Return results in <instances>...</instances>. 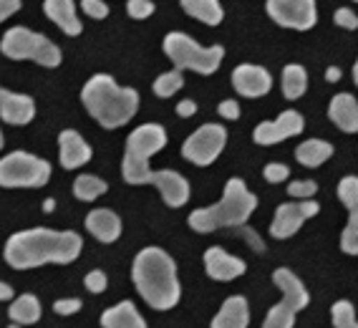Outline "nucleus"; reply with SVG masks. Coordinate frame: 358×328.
I'll list each match as a JSON object with an SVG mask.
<instances>
[{
	"label": "nucleus",
	"mask_w": 358,
	"mask_h": 328,
	"mask_svg": "<svg viewBox=\"0 0 358 328\" xmlns=\"http://www.w3.org/2000/svg\"><path fill=\"white\" fill-rule=\"evenodd\" d=\"M331 122L345 131V134H356L358 131V101L353 94H336L328 106Z\"/></svg>",
	"instance_id": "412c9836"
},
{
	"label": "nucleus",
	"mask_w": 358,
	"mask_h": 328,
	"mask_svg": "<svg viewBox=\"0 0 358 328\" xmlns=\"http://www.w3.org/2000/svg\"><path fill=\"white\" fill-rule=\"evenodd\" d=\"M232 86L240 97L245 99H260L265 94H270L273 89V76L268 73V69L255 64H240L232 71Z\"/></svg>",
	"instance_id": "4468645a"
},
{
	"label": "nucleus",
	"mask_w": 358,
	"mask_h": 328,
	"mask_svg": "<svg viewBox=\"0 0 358 328\" xmlns=\"http://www.w3.org/2000/svg\"><path fill=\"white\" fill-rule=\"evenodd\" d=\"M320 213V205L315 200L303 202H282L275 210V218L270 222V235L275 240H288L301 230L303 222Z\"/></svg>",
	"instance_id": "f8f14e48"
},
{
	"label": "nucleus",
	"mask_w": 358,
	"mask_h": 328,
	"mask_svg": "<svg viewBox=\"0 0 358 328\" xmlns=\"http://www.w3.org/2000/svg\"><path fill=\"white\" fill-rule=\"evenodd\" d=\"M257 197L248 190L240 177L227 180L222 200L212 207H199L189 215V227L194 232H215L220 227H243L255 213Z\"/></svg>",
	"instance_id": "20e7f679"
},
{
	"label": "nucleus",
	"mask_w": 358,
	"mask_h": 328,
	"mask_svg": "<svg viewBox=\"0 0 358 328\" xmlns=\"http://www.w3.org/2000/svg\"><path fill=\"white\" fill-rule=\"evenodd\" d=\"M333 328H358L356 323V308L351 301H336L331 308Z\"/></svg>",
	"instance_id": "c756f323"
},
{
	"label": "nucleus",
	"mask_w": 358,
	"mask_h": 328,
	"mask_svg": "<svg viewBox=\"0 0 358 328\" xmlns=\"http://www.w3.org/2000/svg\"><path fill=\"white\" fill-rule=\"evenodd\" d=\"M333 20H336V26L345 28V31H356L358 28V18L351 8H338V10L333 13Z\"/></svg>",
	"instance_id": "e433bc0d"
},
{
	"label": "nucleus",
	"mask_w": 358,
	"mask_h": 328,
	"mask_svg": "<svg viewBox=\"0 0 358 328\" xmlns=\"http://www.w3.org/2000/svg\"><path fill=\"white\" fill-rule=\"evenodd\" d=\"M53 207H56V202H53V200H45L43 202V210H45V213H53Z\"/></svg>",
	"instance_id": "49530a36"
},
{
	"label": "nucleus",
	"mask_w": 358,
	"mask_h": 328,
	"mask_svg": "<svg viewBox=\"0 0 358 328\" xmlns=\"http://www.w3.org/2000/svg\"><path fill=\"white\" fill-rule=\"evenodd\" d=\"M81 104L103 129H122L139 111V94L119 86L109 73H96L83 84Z\"/></svg>",
	"instance_id": "7ed1b4c3"
},
{
	"label": "nucleus",
	"mask_w": 358,
	"mask_h": 328,
	"mask_svg": "<svg viewBox=\"0 0 358 328\" xmlns=\"http://www.w3.org/2000/svg\"><path fill=\"white\" fill-rule=\"evenodd\" d=\"M131 278L139 290V296L152 306L154 311H169L179 303L182 285L177 278V263L172 255L157 245H149L136 252L131 265Z\"/></svg>",
	"instance_id": "f03ea898"
},
{
	"label": "nucleus",
	"mask_w": 358,
	"mask_h": 328,
	"mask_svg": "<svg viewBox=\"0 0 358 328\" xmlns=\"http://www.w3.org/2000/svg\"><path fill=\"white\" fill-rule=\"evenodd\" d=\"M182 86H185V76H182V71L172 69V71L162 73V76L154 81V94L159 99H169V97H174Z\"/></svg>",
	"instance_id": "c85d7f7f"
},
{
	"label": "nucleus",
	"mask_w": 358,
	"mask_h": 328,
	"mask_svg": "<svg viewBox=\"0 0 358 328\" xmlns=\"http://www.w3.org/2000/svg\"><path fill=\"white\" fill-rule=\"evenodd\" d=\"M265 10L278 26L293 31H310L318 20L313 0H268Z\"/></svg>",
	"instance_id": "9b49d317"
},
{
	"label": "nucleus",
	"mask_w": 358,
	"mask_h": 328,
	"mask_svg": "<svg viewBox=\"0 0 358 328\" xmlns=\"http://www.w3.org/2000/svg\"><path fill=\"white\" fill-rule=\"evenodd\" d=\"M86 230L99 240V243H116L122 235V218L109 210V207H99L86 218Z\"/></svg>",
	"instance_id": "aec40b11"
},
{
	"label": "nucleus",
	"mask_w": 358,
	"mask_h": 328,
	"mask_svg": "<svg viewBox=\"0 0 358 328\" xmlns=\"http://www.w3.org/2000/svg\"><path fill=\"white\" fill-rule=\"evenodd\" d=\"M83 285H86V290H91V293H103L106 285H109V280H106V273L103 271H91L89 276L83 278Z\"/></svg>",
	"instance_id": "c9c22d12"
},
{
	"label": "nucleus",
	"mask_w": 358,
	"mask_h": 328,
	"mask_svg": "<svg viewBox=\"0 0 358 328\" xmlns=\"http://www.w3.org/2000/svg\"><path fill=\"white\" fill-rule=\"evenodd\" d=\"M36 116V101L26 94L0 89V119L10 127H26Z\"/></svg>",
	"instance_id": "f3484780"
},
{
	"label": "nucleus",
	"mask_w": 358,
	"mask_h": 328,
	"mask_svg": "<svg viewBox=\"0 0 358 328\" xmlns=\"http://www.w3.org/2000/svg\"><path fill=\"white\" fill-rule=\"evenodd\" d=\"M202 260H205L207 276H210L212 280H220V283H230V280H235V278L245 276V271H248L245 260L230 255V252L224 250V248H220V245L207 248Z\"/></svg>",
	"instance_id": "2eb2a0df"
},
{
	"label": "nucleus",
	"mask_w": 358,
	"mask_h": 328,
	"mask_svg": "<svg viewBox=\"0 0 358 328\" xmlns=\"http://www.w3.org/2000/svg\"><path fill=\"white\" fill-rule=\"evenodd\" d=\"M152 185L159 190L162 200L166 207H185L189 200V182L185 174L174 172V169H162V172L152 174Z\"/></svg>",
	"instance_id": "a211bd4d"
},
{
	"label": "nucleus",
	"mask_w": 358,
	"mask_h": 328,
	"mask_svg": "<svg viewBox=\"0 0 358 328\" xmlns=\"http://www.w3.org/2000/svg\"><path fill=\"white\" fill-rule=\"evenodd\" d=\"M250 303L245 296H230L212 318V328H248Z\"/></svg>",
	"instance_id": "4be33fe9"
},
{
	"label": "nucleus",
	"mask_w": 358,
	"mask_h": 328,
	"mask_svg": "<svg viewBox=\"0 0 358 328\" xmlns=\"http://www.w3.org/2000/svg\"><path fill=\"white\" fill-rule=\"evenodd\" d=\"M43 13L48 15L66 36H71V38L81 36L83 23L76 13V3H73V0H45Z\"/></svg>",
	"instance_id": "6ab92c4d"
},
{
	"label": "nucleus",
	"mask_w": 358,
	"mask_h": 328,
	"mask_svg": "<svg viewBox=\"0 0 358 328\" xmlns=\"http://www.w3.org/2000/svg\"><path fill=\"white\" fill-rule=\"evenodd\" d=\"M81 8H83V13H89L91 18H96V20H103L109 15V6L101 3V0H83Z\"/></svg>",
	"instance_id": "4c0bfd02"
},
{
	"label": "nucleus",
	"mask_w": 358,
	"mask_h": 328,
	"mask_svg": "<svg viewBox=\"0 0 358 328\" xmlns=\"http://www.w3.org/2000/svg\"><path fill=\"white\" fill-rule=\"evenodd\" d=\"M177 114L182 116V119H189V116L197 114V104H194L192 99H182V101L177 104Z\"/></svg>",
	"instance_id": "37998d69"
},
{
	"label": "nucleus",
	"mask_w": 358,
	"mask_h": 328,
	"mask_svg": "<svg viewBox=\"0 0 358 328\" xmlns=\"http://www.w3.org/2000/svg\"><path fill=\"white\" fill-rule=\"evenodd\" d=\"M303 129H306L303 114L290 109V111H280V116H278L275 122L257 124L255 131H252V139L260 147H270V144H280L285 139H290V136L303 134Z\"/></svg>",
	"instance_id": "ddd939ff"
},
{
	"label": "nucleus",
	"mask_w": 358,
	"mask_h": 328,
	"mask_svg": "<svg viewBox=\"0 0 358 328\" xmlns=\"http://www.w3.org/2000/svg\"><path fill=\"white\" fill-rule=\"evenodd\" d=\"M0 53L10 61H33L43 69H58L64 61V53L51 38H45L36 31H28L26 26H13L3 33Z\"/></svg>",
	"instance_id": "423d86ee"
},
{
	"label": "nucleus",
	"mask_w": 358,
	"mask_h": 328,
	"mask_svg": "<svg viewBox=\"0 0 358 328\" xmlns=\"http://www.w3.org/2000/svg\"><path fill=\"white\" fill-rule=\"evenodd\" d=\"M127 13H129V18L144 20V18H149V15L154 13V3H152V0H129Z\"/></svg>",
	"instance_id": "72a5a7b5"
},
{
	"label": "nucleus",
	"mask_w": 358,
	"mask_h": 328,
	"mask_svg": "<svg viewBox=\"0 0 358 328\" xmlns=\"http://www.w3.org/2000/svg\"><path fill=\"white\" fill-rule=\"evenodd\" d=\"M331 157H333V144L323 142V139H306V142L298 144V149H295V159L308 169L326 164Z\"/></svg>",
	"instance_id": "b1692460"
},
{
	"label": "nucleus",
	"mask_w": 358,
	"mask_h": 328,
	"mask_svg": "<svg viewBox=\"0 0 358 328\" xmlns=\"http://www.w3.org/2000/svg\"><path fill=\"white\" fill-rule=\"evenodd\" d=\"M262 174H265V180H268L270 185H278V182H285V180H288V177H290V169L285 167V164H280V162H270V164H265Z\"/></svg>",
	"instance_id": "f704fd0d"
},
{
	"label": "nucleus",
	"mask_w": 358,
	"mask_h": 328,
	"mask_svg": "<svg viewBox=\"0 0 358 328\" xmlns=\"http://www.w3.org/2000/svg\"><path fill=\"white\" fill-rule=\"evenodd\" d=\"M3 144H6V139H3V131H0V149H3Z\"/></svg>",
	"instance_id": "de8ad7c7"
},
{
	"label": "nucleus",
	"mask_w": 358,
	"mask_h": 328,
	"mask_svg": "<svg viewBox=\"0 0 358 328\" xmlns=\"http://www.w3.org/2000/svg\"><path fill=\"white\" fill-rule=\"evenodd\" d=\"M162 48H164L166 58L172 61L177 71L189 69V71L202 73V76H212V73L220 69V64H222V58H224V48L220 43L205 48V45H199L197 41L189 38V36L182 31L166 33Z\"/></svg>",
	"instance_id": "0eeeda50"
},
{
	"label": "nucleus",
	"mask_w": 358,
	"mask_h": 328,
	"mask_svg": "<svg viewBox=\"0 0 358 328\" xmlns=\"http://www.w3.org/2000/svg\"><path fill=\"white\" fill-rule=\"evenodd\" d=\"M237 232H240V235L245 238V243L252 245V250H255V252H262V250H265V243H262V240L257 238V232L252 230V227H245V225H243V227H237Z\"/></svg>",
	"instance_id": "a19ab883"
},
{
	"label": "nucleus",
	"mask_w": 358,
	"mask_h": 328,
	"mask_svg": "<svg viewBox=\"0 0 358 328\" xmlns=\"http://www.w3.org/2000/svg\"><path fill=\"white\" fill-rule=\"evenodd\" d=\"M166 147V129L162 124H141L127 139L122 162V177L127 185H152L154 169L149 167L157 152Z\"/></svg>",
	"instance_id": "39448f33"
},
{
	"label": "nucleus",
	"mask_w": 358,
	"mask_h": 328,
	"mask_svg": "<svg viewBox=\"0 0 358 328\" xmlns=\"http://www.w3.org/2000/svg\"><path fill=\"white\" fill-rule=\"evenodd\" d=\"M94 152H91L89 142L83 139L73 129H64L58 134V162L64 169H78L83 164H89Z\"/></svg>",
	"instance_id": "dca6fc26"
},
{
	"label": "nucleus",
	"mask_w": 358,
	"mask_h": 328,
	"mask_svg": "<svg viewBox=\"0 0 358 328\" xmlns=\"http://www.w3.org/2000/svg\"><path fill=\"white\" fill-rule=\"evenodd\" d=\"M273 283L282 290V301L268 311L262 328H293L295 326V313H301L308 308L310 296H308L306 285L290 268H278L273 273Z\"/></svg>",
	"instance_id": "6e6552de"
},
{
	"label": "nucleus",
	"mask_w": 358,
	"mask_h": 328,
	"mask_svg": "<svg viewBox=\"0 0 358 328\" xmlns=\"http://www.w3.org/2000/svg\"><path fill=\"white\" fill-rule=\"evenodd\" d=\"M83 250V240L73 230H51V227H31L13 232L6 243L3 257L15 271H31L41 265H69Z\"/></svg>",
	"instance_id": "f257e3e1"
},
{
	"label": "nucleus",
	"mask_w": 358,
	"mask_h": 328,
	"mask_svg": "<svg viewBox=\"0 0 358 328\" xmlns=\"http://www.w3.org/2000/svg\"><path fill=\"white\" fill-rule=\"evenodd\" d=\"M20 10V0H0V23Z\"/></svg>",
	"instance_id": "79ce46f5"
},
{
	"label": "nucleus",
	"mask_w": 358,
	"mask_h": 328,
	"mask_svg": "<svg viewBox=\"0 0 358 328\" xmlns=\"http://www.w3.org/2000/svg\"><path fill=\"white\" fill-rule=\"evenodd\" d=\"M315 192H318V182H313V180H295V182H290V187H288V194L295 197L298 202L313 200Z\"/></svg>",
	"instance_id": "473e14b6"
},
{
	"label": "nucleus",
	"mask_w": 358,
	"mask_h": 328,
	"mask_svg": "<svg viewBox=\"0 0 358 328\" xmlns=\"http://www.w3.org/2000/svg\"><path fill=\"white\" fill-rule=\"evenodd\" d=\"M101 328H149L131 301H122L101 313Z\"/></svg>",
	"instance_id": "5701e85b"
},
{
	"label": "nucleus",
	"mask_w": 358,
	"mask_h": 328,
	"mask_svg": "<svg viewBox=\"0 0 358 328\" xmlns=\"http://www.w3.org/2000/svg\"><path fill=\"white\" fill-rule=\"evenodd\" d=\"M51 174V162L20 152V149L0 159V187H6V190H20V187L38 190V187L48 185Z\"/></svg>",
	"instance_id": "1a4fd4ad"
},
{
	"label": "nucleus",
	"mask_w": 358,
	"mask_h": 328,
	"mask_svg": "<svg viewBox=\"0 0 358 328\" xmlns=\"http://www.w3.org/2000/svg\"><path fill=\"white\" fill-rule=\"evenodd\" d=\"M308 89V73L301 64H288L282 69V97L295 101L301 99Z\"/></svg>",
	"instance_id": "bb28decb"
},
{
	"label": "nucleus",
	"mask_w": 358,
	"mask_h": 328,
	"mask_svg": "<svg viewBox=\"0 0 358 328\" xmlns=\"http://www.w3.org/2000/svg\"><path fill=\"white\" fill-rule=\"evenodd\" d=\"M338 197L348 213H358V177L348 174L338 182Z\"/></svg>",
	"instance_id": "7c9ffc66"
},
{
	"label": "nucleus",
	"mask_w": 358,
	"mask_h": 328,
	"mask_svg": "<svg viewBox=\"0 0 358 328\" xmlns=\"http://www.w3.org/2000/svg\"><path fill=\"white\" fill-rule=\"evenodd\" d=\"M217 114L222 116V119H230V122H237V119H240V104H237L235 99H224V101H220Z\"/></svg>",
	"instance_id": "ea45409f"
},
{
	"label": "nucleus",
	"mask_w": 358,
	"mask_h": 328,
	"mask_svg": "<svg viewBox=\"0 0 358 328\" xmlns=\"http://www.w3.org/2000/svg\"><path fill=\"white\" fill-rule=\"evenodd\" d=\"M53 311H56L58 315H73L81 311V301H78V298H61V301L53 303Z\"/></svg>",
	"instance_id": "58836bf2"
},
{
	"label": "nucleus",
	"mask_w": 358,
	"mask_h": 328,
	"mask_svg": "<svg viewBox=\"0 0 358 328\" xmlns=\"http://www.w3.org/2000/svg\"><path fill=\"white\" fill-rule=\"evenodd\" d=\"M13 298V288L8 283H0V301H10Z\"/></svg>",
	"instance_id": "a18cd8bd"
},
{
	"label": "nucleus",
	"mask_w": 358,
	"mask_h": 328,
	"mask_svg": "<svg viewBox=\"0 0 358 328\" xmlns=\"http://www.w3.org/2000/svg\"><path fill=\"white\" fill-rule=\"evenodd\" d=\"M341 250L345 255H358V213H348V225L341 235Z\"/></svg>",
	"instance_id": "2f4dec72"
},
{
	"label": "nucleus",
	"mask_w": 358,
	"mask_h": 328,
	"mask_svg": "<svg viewBox=\"0 0 358 328\" xmlns=\"http://www.w3.org/2000/svg\"><path fill=\"white\" fill-rule=\"evenodd\" d=\"M10 321L15 323V326H33V323L41 321V301L36 296H31V293H26V296L15 298L13 303H10Z\"/></svg>",
	"instance_id": "a878e982"
},
{
	"label": "nucleus",
	"mask_w": 358,
	"mask_h": 328,
	"mask_svg": "<svg viewBox=\"0 0 358 328\" xmlns=\"http://www.w3.org/2000/svg\"><path fill=\"white\" fill-rule=\"evenodd\" d=\"M0 89H3V86H0Z\"/></svg>",
	"instance_id": "8fccbe9b"
},
{
	"label": "nucleus",
	"mask_w": 358,
	"mask_h": 328,
	"mask_svg": "<svg viewBox=\"0 0 358 328\" xmlns=\"http://www.w3.org/2000/svg\"><path fill=\"white\" fill-rule=\"evenodd\" d=\"M338 78H341V69H338V66H331V69H328V71H326V81H331V84H336Z\"/></svg>",
	"instance_id": "c03bdc74"
},
{
	"label": "nucleus",
	"mask_w": 358,
	"mask_h": 328,
	"mask_svg": "<svg viewBox=\"0 0 358 328\" xmlns=\"http://www.w3.org/2000/svg\"><path fill=\"white\" fill-rule=\"evenodd\" d=\"M182 10L205 26H220L224 18V10L217 0H182Z\"/></svg>",
	"instance_id": "393cba45"
},
{
	"label": "nucleus",
	"mask_w": 358,
	"mask_h": 328,
	"mask_svg": "<svg viewBox=\"0 0 358 328\" xmlns=\"http://www.w3.org/2000/svg\"><path fill=\"white\" fill-rule=\"evenodd\" d=\"M8 328H20V326H15V323H13V326H8Z\"/></svg>",
	"instance_id": "09e8293b"
},
{
	"label": "nucleus",
	"mask_w": 358,
	"mask_h": 328,
	"mask_svg": "<svg viewBox=\"0 0 358 328\" xmlns=\"http://www.w3.org/2000/svg\"><path fill=\"white\" fill-rule=\"evenodd\" d=\"M224 144H227V129L222 124H202L182 144V157L197 167H210L222 155Z\"/></svg>",
	"instance_id": "9d476101"
},
{
	"label": "nucleus",
	"mask_w": 358,
	"mask_h": 328,
	"mask_svg": "<svg viewBox=\"0 0 358 328\" xmlns=\"http://www.w3.org/2000/svg\"><path fill=\"white\" fill-rule=\"evenodd\" d=\"M106 190H109V185L101 177H94V174H78L76 182H73V194L81 202L99 200L101 194H106Z\"/></svg>",
	"instance_id": "cd10ccee"
}]
</instances>
